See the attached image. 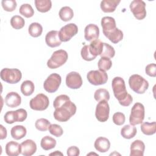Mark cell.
<instances>
[{
    "label": "cell",
    "instance_id": "cell-1",
    "mask_svg": "<svg viewBox=\"0 0 156 156\" xmlns=\"http://www.w3.org/2000/svg\"><path fill=\"white\" fill-rule=\"evenodd\" d=\"M112 87L114 96L119 104L124 107L129 106L133 101V98L130 94L127 93L124 79L121 77H114Z\"/></svg>",
    "mask_w": 156,
    "mask_h": 156
},
{
    "label": "cell",
    "instance_id": "cell-2",
    "mask_svg": "<svg viewBox=\"0 0 156 156\" xmlns=\"http://www.w3.org/2000/svg\"><path fill=\"white\" fill-rule=\"evenodd\" d=\"M76 110V105L69 99L58 108H55L53 113L54 118L59 122H66L75 115Z\"/></svg>",
    "mask_w": 156,
    "mask_h": 156
},
{
    "label": "cell",
    "instance_id": "cell-3",
    "mask_svg": "<svg viewBox=\"0 0 156 156\" xmlns=\"http://www.w3.org/2000/svg\"><path fill=\"white\" fill-rule=\"evenodd\" d=\"M130 88L138 94H143L149 87V83L139 74H133L129 79Z\"/></svg>",
    "mask_w": 156,
    "mask_h": 156
},
{
    "label": "cell",
    "instance_id": "cell-4",
    "mask_svg": "<svg viewBox=\"0 0 156 156\" xmlns=\"http://www.w3.org/2000/svg\"><path fill=\"white\" fill-rule=\"evenodd\" d=\"M68 58V53L63 49L54 51L47 62V66L50 69H56L64 65Z\"/></svg>",
    "mask_w": 156,
    "mask_h": 156
},
{
    "label": "cell",
    "instance_id": "cell-5",
    "mask_svg": "<svg viewBox=\"0 0 156 156\" xmlns=\"http://www.w3.org/2000/svg\"><path fill=\"white\" fill-rule=\"evenodd\" d=\"M1 79L10 84H15L19 82L22 77L21 71L16 68H3L0 73Z\"/></svg>",
    "mask_w": 156,
    "mask_h": 156
},
{
    "label": "cell",
    "instance_id": "cell-6",
    "mask_svg": "<svg viewBox=\"0 0 156 156\" xmlns=\"http://www.w3.org/2000/svg\"><path fill=\"white\" fill-rule=\"evenodd\" d=\"M144 115L145 110L144 105L140 102H136L132 107L129 116L130 125L135 126L141 124L144 119Z\"/></svg>",
    "mask_w": 156,
    "mask_h": 156
},
{
    "label": "cell",
    "instance_id": "cell-7",
    "mask_svg": "<svg viewBox=\"0 0 156 156\" xmlns=\"http://www.w3.org/2000/svg\"><path fill=\"white\" fill-rule=\"evenodd\" d=\"M49 104V100L48 96L43 93L37 94L29 102L31 109L37 111H43L46 110Z\"/></svg>",
    "mask_w": 156,
    "mask_h": 156
},
{
    "label": "cell",
    "instance_id": "cell-8",
    "mask_svg": "<svg viewBox=\"0 0 156 156\" xmlns=\"http://www.w3.org/2000/svg\"><path fill=\"white\" fill-rule=\"evenodd\" d=\"M88 81L93 85L105 84L108 80V75L105 71L101 70L90 71L87 75Z\"/></svg>",
    "mask_w": 156,
    "mask_h": 156
},
{
    "label": "cell",
    "instance_id": "cell-9",
    "mask_svg": "<svg viewBox=\"0 0 156 156\" xmlns=\"http://www.w3.org/2000/svg\"><path fill=\"white\" fill-rule=\"evenodd\" d=\"M61 82V76L58 74L52 73L44 80L43 83V88L48 93H54L58 89Z\"/></svg>",
    "mask_w": 156,
    "mask_h": 156
},
{
    "label": "cell",
    "instance_id": "cell-10",
    "mask_svg": "<svg viewBox=\"0 0 156 156\" xmlns=\"http://www.w3.org/2000/svg\"><path fill=\"white\" fill-rule=\"evenodd\" d=\"M78 32V27L74 23H69L63 26L58 32V36L61 41L66 42Z\"/></svg>",
    "mask_w": 156,
    "mask_h": 156
},
{
    "label": "cell",
    "instance_id": "cell-11",
    "mask_svg": "<svg viewBox=\"0 0 156 156\" xmlns=\"http://www.w3.org/2000/svg\"><path fill=\"white\" fill-rule=\"evenodd\" d=\"M129 7L130 11L137 20H141L146 17V3L143 1L133 0L130 2Z\"/></svg>",
    "mask_w": 156,
    "mask_h": 156
},
{
    "label": "cell",
    "instance_id": "cell-12",
    "mask_svg": "<svg viewBox=\"0 0 156 156\" xmlns=\"http://www.w3.org/2000/svg\"><path fill=\"white\" fill-rule=\"evenodd\" d=\"M110 107L106 101H101L96 105L95 116L96 119L102 122H105L109 118Z\"/></svg>",
    "mask_w": 156,
    "mask_h": 156
},
{
    "label": "cell",
    "instance_id": "cell-13",
    "mask_svg": "<svg viewBox=\"0 0 156 156\" xmlns=\"http://www.w3.org/2000/svg\"><path fill=\"white\" fill-rule=\"evenodd\" d=\"M66 85L71 89L80 88L82 85V79L80 74L75 71L68 73L66 77Z\"/></svg>",
    "mask_w": 156,
    "mask_h": 156
},
{
    "label": "cell",
    "instance_id": "cell-14",
    "mask_svg": "<svg viewBox=\"0 0 156 156\" xmlns=\"http://www.w3.org/2000/svg\"><path fill=\"white\" fill-rule=\"evenodd\" d=\"M99 36V29L94 24H88L84 29V37L87 41H92L98 39Z\"/></svg>",
    "mask_w": 156,
    "mask_h": 156
},
{
    "label": "cell",
    "instance_id": "cell-15",
    "mask_svg": "<svg viewBox=\"0 0 156 156\" xmlns=\"http://www.w3.org/2000/svg\"><path fill=\"white\" fill-rule=\"evenodd\" d=\"M21 154L24 156H31L37 151V144L32 140L27 139L23 141L21 144Z\"/></svg>",
    "mask_w": 156,
    "mask_h": 156
},
{
    "label": "cell",
    "instance_id": "cell-16",
    "mask_svg": "<svg viewBox=\"0 0 156 156\" xmlns=\"http://www.w3.org/2000/svg\"><path fill=\"white\" fill-rule=\"evenodd\" d=\"M45 41L46 44L51 48H55L60 46L62 41L58 36V31L52 30L48 32L45 37Z\"/></svg>",
    "mask_w": 156,
    "mask_h": 156
},
{
    "label": "cell",
    "instance_id": "cell-17",
    "mask_svg": "<svg viewBox=\"0 0 156 156\" xmlns=\"http://www.w3.org/2000/svg\"><path fill=\"white\" fill-rule=\"evenodd\" d=\"M21 102V98L20 94L14 91L8 93L5 97V103L10 108L18 107Z\"/></svg>",
    "mask_w": 156,
    "mask_h": 156
},
{
    "label": "cell",
    "instance_id": "cell-18",
    "mask_svg": "<svg viewBox=\"0 0 156 156\" xmlns=\"http://www.w3.org/2000/svg\"><path fill=\"white\" fill-rule=\"evenodd\" d=\"M130 156H143L145 144L140 140H136L133 141L130 145Z\"/></svg>",
    "mask_w": 156,
    "mask_h": 156
},
{
    "label": "cell",
    "instance_id": "cell-19",
    "mask_svg": "<svg viewBox=\"0 0 156 156\" xmlns=\"http://www.w3.org/2000/svg\"><path fill=\"white\" fill-rule=\"evenodd\" d=\"M94 146L96 151L99 152L104 153L109 150L110 147V142L107 138L100 136L95 140Z\"/></svg>",
    "mask_w": 156,
    "mask_h": 156
},
{
    "label": "cell",
    "instance_id": "cell-20",
    "mask_svg": "<svg viewBox=\"0 0 156 156\" xmlns=\"http://www.w3.org/2000/svg\"><path fill=\"white\" fill-rule=\"evenodd\" d=\"M104 35L114 44L119 43L123 38V32L117 27L104 33Z\"/></svg>",
    "mask_w": 156,
    "mask_h": 156
},
{
    "label": "cell",
    "instance_id": "cell-21",
    "mask_svg": "<svg viewBox=\"0 0 156 156\" xmlns=\"http://www.w3.org/2000/svg\"><path fill=\"white\" fill-rule=\"evenodd\" d=\"M120 2V0H103L101 2L100 7L104 12L112 13L116 10Z\"/></svg>",
    "mask_w": 156,
    "mask_h": 156
},
{
    "label": "cell",
    "instance_id": "cell-22",
    "mask_svg": "<svg viewBox=\"0 0 156 156\" xmlns=\"http://www.w3.org/2000/svg\"><path fill=\"white\" fill-rule=\"evenodd\" d=\"M5 153L9 156H18L21 154V144L18 143L10 141L8 142L5 145Z\"/></svg>",
    "mask_w": 156,
    "mask_h": 156
},
{
    "label": "cell",
    "instance_id": "cell-23",
    "mask_svg": "<svg viewBox=\"0 0 156 156\" xmlns=\"http://www.w3.org/2000/svg\"><path fill=\"white\" fill-rule=\"evenodd\" d=\"M101 26L103 34L107 32L116 27L115 20L111 16H104L101 19Z\"/></svg>",
    "mask_w": 156,
    "mask_h": 156
},
{
    "label": "cell",
    "instance_id": "cell-24",
    "mask_svg": "<svg viewBox=\"0 0 156 156\" xmlns=\"http://www.w3.org/2000/svg\"><path fill=\"white\" fill-rule=\"evenodd\" d=\"M12 137L16 140H20L24 137L27 133L26 128L21 125H16L13 126L10 130Z\"/></svg>",
    "mask_w": 156,
    "mask_h": 156
},
{
    "label": "cell",
    "instance_id": "cell-25",
    "mask_svg": "<svg viewBox=\"0 0 156 156\" xmlns=\"http://www.w3.org/2000/svg\"><path fill=\"white\" fill-rule=\"evenodd\" d=\"M103 49V43L100 40L92 41L89 44V50L90 53L94 57L100 55Z\"/></svg>",
    "mask_w": 156,
    "mask_h": 156
},
{
    "label": "cell",
    "instance_id": "cell-26",
    "mask_svg": "<svg viewBox=\"0 0 156 156\" xmlns=\"http://www.w3.org/2000/svg\"><path fill=\"white\" fill-rule=\"evenodd\" d=\"M137 132L136 128L132 125H125L121 130V136L126 139H131L133 138Z\"/></svg>",
    "mask_w": 156,
    "mask_h": 156
},
{
    "label": "cell",
    "instance_id": "cell-27",
    "mask_svg": "<svg viewBox=\"0 0 156 156\" xmlns=\"http://www.w3.org/2000/svg\"><path fill=\"white\" fill-rule=\"evenodd\" d=\"M34 3L37 10L41 13L48 12L52 7L51 0H35Z\"/></svg>",
    "mask_w": 156,
    "mask_h": 156
},
{
    "label": "cell",
    "instance_id": "cell-28",
    "mask_svg": "<svg viewBox=\"0 0 156 156\" xmlns=\"http://www.w3.org/2000/svg\"><path fill=\"white\" fill-rule=\"evenodd\" d=\"M56 143L57 141L54 138L49 136H45L42 138L40 142V146L43 149L48 151L54 148L56 146Z\"/></svg>",
    "mask_w": 156,
    "mask_h": 156
},
{
    "label": "cell",
    "instance_id": "cell-29",
    "mask_svg": "<svg viewBox=\"0 0 156 156\" xmlns=\"http://www.w3.org/2000/svg\"><path fill=\"white\" fill-rule=\"evenodd\" d=\"M20 88L22 94L26 96H29L32 94L35 90L34 83L29 80L24 81L21 83Z\"/></svg>",
    "mask_w": 156,
    "mask_h": 156
},
{
    "label": "cell",
    "instance_id": "cell-30",
    "mask_svg": "<svg viewBox=\"0 0 156 156\" xmlns=\"http://www.w3.org/2000/svg\"><path fill=\"white\" fill-rule=\"evenodd\" d=\"M58 15L62 21H68L73 18L74 12L71 7L68 6H64L60 9Z\"/></svg>",
    "mask_w": 156,
    "mask_h": 156
},
{
    "label": "cell",
    "instance_id": "cell-31",
    "mask_svg": "<svg viewBox=\"0 0 156 156\" xmlns=\"http://www.w3.org/2000/svg\"><path fill=\"white\" fill-rule=\"evenodd\" d=\"M141 130L143 133L146 135H154L156 132V122H144L141 125Z\"/></svg>",
    "mask_w": 156,
    "mask_h": 156
},
{
    "label": "cell",
    "instance_id": "cell-32",
    "mask_svg": "<svg viewBox=\"0 0 156 156\" xmlns=\"http://www.w3.org/2000/svg\"><path fill=\"white\" fill-rule=\"evenodd\" d=\"M43 32V27L38 23H31L28 28V32L32 37H38L40 36Z\"/></svg>",
    "mask_w": 156,
    "mask_h": 156
},
{
    "label": "cell",
    "instance_id": "cell-33",
    "mask_svg": "<svg viewBox=\"0 0 156 156\" xmlns=\"http://www.w3.org/2000/svg\"><path fill=\"white\" fill-rule=\"evenodd\" d=\"M94 98L98 102L101 101H108L110 99V94L107 90L105 88H99L95 91Z\"/></svg>",
    "mask_w": 156,
    "mask_h": 156
},
{
    "label": "cell",
    "instance_id": "cell-34",
    "mask_svg": "<svg viewBox=\"0 0 156 156\" xmlns=\"http://www.w3.org/2000/svg\"><path fill=\"white\" fill-rule=\"evenodd\" d=\"M10 24L15 29H21L25 24V21L20 15H14L10 19Z\"/></svg>",
    "mask_w": 156,
    "mask_h": 156
},
{
    "label": "cell",
    "instance_id": "cell-35",
    "mask_svg": "<svg viewBox=\"0 0 156 156\" xmlns=\"http://www.w3.org/2000/svg\"><path fill=\"white\" fill-rule=\"evenodd\" d=\"M115 55V51L113 47L108 43H103V49L101 54V57H106L108 58H113Z\"/></svg>",
    "mask_w": 156,
    "mask_h": 156
},
{
    "label": "cell",
    "instance_id": "cell-36",
    "mask_svg": "<svg viewBox=\"0 0 156 156\" xmlns=\"http://www.w3.org/2000/svg\"><path fill=\"white\" fill-rule=\"evenodd\" d=\"M19 12L21 15L27 18L33 16L34 15V10L29 4H22L19 9Z\"/></svg>",
    "mask_w": 156,
    "mask_h": 156
},
{
    "label": "cell",
    "instance_id": "cell-37",
    "mask_svg": "<svg viewBox=\"0 0 156 156\" xmlns=\"http://www.w3.org/2000/svg\"><path fill=\"white\" fill-rule=\"evenodd\" d=\"M112 66V62L110 58L106 57H101L98 63V66L99 70L106 71L109 70Z\"/></svg>",
    "mask_w": 156,
    "mask_h": 156
},
{
    "label": "cell",
    "instance_id": "cell-38",
    "mask_svg": "<svg viewBox=\"0 0 156 156\" xmlns=\"http://www.w3.org/2000/svg\"><path fill=\"white\" fill-rule=\"evenodd\" d=\"M4 120L6 123L10 124L18 122V115L16 110L7 112L4 116Z\"/></svg>",
    "mask_w": 156,
    "mask_h": 156
},
{
    "label": "cell",
    "instance_id": "cell-39",
    "mask_svg": "<svg viewBox=\"0 0 156 156\" xmlns=\"http://www.w3.org/2000/svg\"><path fill=\"white\" fill-rule=\"evenodd\" d=\"M50 124V122L47 119L40 118L35 121V126L39 131L44 132L48 129Z\"/></svg>",
    "mask_w": 156,
    "mask_h": 156
},
{
    "label": "cell",
    "instance_id": "cell-40",
    "mask_svg": "<svg viewBox=\"0 0 156 156\" xmlns=\"http://www.w3.org/2000/svg\"><path fill=\"white\" fill-rule=\"evenodd\" d=\"M1 5L4 10L7 12H13L15 10L17 4L15 0H2Z\"/></svg>",
    "mask_w": 156,
    "mask_h": 156
},
{
    "label": "cell",
    "instance_id": "cell-41",
    "mask_svg": "<svg viewBox=\"0 0 156 156\" xmlns=\"http://www.w3.org/2000/svg\"><path fill=\"white\" fill-rule=\"evenodd\" d=\"M48 130L51 135L56 137H60L63 133V130L62 127L60 125L56 124H50Z\"/></svg>",
    "mask_w": 156,
    "mask_h": 156
},
{
    "label": "cell",
    "instance_id": "cell-42",
    "mask_svg": "<svg viewBox=\"0 0 156 156\" xmlns=\"http://www.w3.org/2000/svg\"><path fill=\"white\" fill-rule=\"evenodd\" d=\"M80 54L82 58L86 61H91L96 58V57L93 56L90 52L89 45H85L81 49Z\"/></svg>",
    "mask_w": 156,
    "mask_h": 156
},
{
    "label": "cell",
    "instance_id": "cell-43",
    "mask_svg": "<svg viewBox=\"0 0 156 156\" xmlns=\"http://www.w3.org/2000/svg\"><path fill=\"white\" fill-rule=\"evenodd\" d=\"M113 122L118 126L122 125L126 121V117L124 113L121 112H116L113 114L112 117Z\"/></svg>",
    "mask_w": 156,
    "mask_h": 156
},
{
    "label": "cell",
    "instance_id": "cell-44",
    "mask_svg": "<svg viewBox=\"0 0 156 156\" xmlns=\"http://www.w3.org/2000/svg\"><path fill=\"white\" fill-rule=\"evenodd\" d=\"M69 99H70L69 96L66 94H61L57 96L53 102V105L54 108H58L61 105H62L64 102H65L66 101Z\"/></svg>",
    "mask_w": 156,
    "mask_h": 156
},
{
    "label": "cell",
    "instance_id": "cell-45",
    "mask_svg": "<svg viewBox=\"0 0 156 156\" xmlns=\"http://www.w3.org/2000/svg\"><path fill=\"white\" fill-rule=\"evenodd\" d=\"M145 71L148 76L155 77L156 76V65L155 63H150L147 65L146 66Z\"/></svg>",
    "mask_w": 156,
    "mask_h": 156
},
{
    "label": "cell",
    "instance_id": "cell-46",
    "mask_svg": "<svg viewBox=\"0 0 156 156\" xmlns=\"http://www.w3.org/2000/svg\"><path fill=\"white\" fill-rule=\"evenodd\" d=\"M66 154L68 156H78L80 154V150L77 146H70L68 148Z\"/></svg>",
    "mask_w": 156,
    "mask_h": 156
},
{
    "label": "cell",
    "instance_id": "cell-47",
    "mask_svg": "<svg viewBox=\"0 0 156 156\" xmlns=\"http://www.w3.org/2000/svg\"><path fill=\"white\" fill-rule=\"evenodd\" d=\"M18 115V122H23L26 120L27 116V113L26 110L24 108H20L16 110Z\"/></svg>",
    "mask_w": 156,
    "mask_h": 156
},
{
    "label": "cell",
    "instance_id": "cell-48",
    "mask_svg": "<svg viewBox=\"0 0 156 156\" xmlns=\"http://www.w3.org/2000/svg\"><path fill=\"white\" fill-rule=\"evenodd\" d=\"M0 139L1 140H4L7 137V129L5 127H4L2 125H0Z\"/></svg>",
    "mask_w": 156,
    "mask_h": 156
},
{
    "label": "cell",
    "instance_id": "cell-49",
    "mask_svg": "<svg viewBox=\"0 0 156 156\" xmlns=\"http://www.w3.org/2000/svg\"><path fill=\"white\" fill-rule=\"evenodd\" d=\"M63 155V154L58 151H55L54 152H52V153H51L49 154V155Z\"/></svg>",
    "mask_w": 156,
    "mask_h": 156
}]
</instances>
